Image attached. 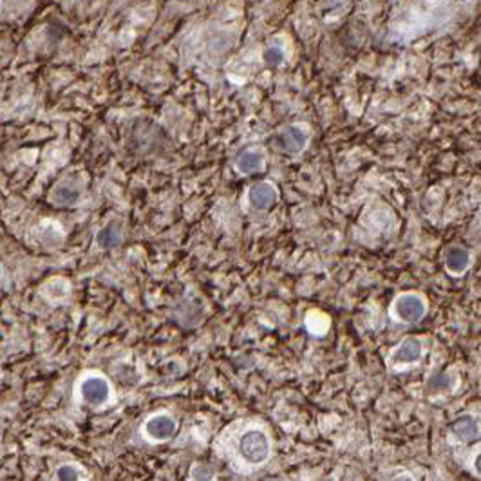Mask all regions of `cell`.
<instances>
[{"mask_svg":"<svg viewBox=\"0 0 481 481\" xmlns=\"http://www.w3.org/2000/svg\"><path fill=\"white\" fill-rule=\"evenodd\" d=\"M271 445L266 433L259 429H250L239 440V454L250 465H261L270 458Z\"/></svg>","mask_w":481,"mask_h":481,"instance_id":"cell-1","label":"cell"},{"mask_svg":"<svg viewBox=\"0 0 481 481\" xmlns=\"http://www.w3.org/2000/svg\"><path fill=\"white\" fill-rule=\"evenodd\" d=\"M178 431V422L171 415H154L149 420L145 422V434L152 440V442H166Z\"/></svg>","mask_w":481,"mask_h":481,"instance_id":"cell-2","label":"cell"},{"mask_svg":"<svg viewBox=\"0 0 481 481\" xmlns=\"http://www.w3.org/2000/svg\"><path fill=\"white\" fill-rule=\"evenodd\" d=\"M82 399L89 405H103L110 399V385L103 376H89L82 382Z\"/></svg>","mask_w":481,"mask_h":481,"instance_id":"cell-3","label":"cell"},{"mask_svg":"<svg viewBox=\"0 0 481 481\" xmlns=\"http://www.w3.org/2000/svg\"><path fill=\"white\" fill-rule=\"evenodd\" d=\"M394 311L399 315L400 320L403 322H416L425 315L427 306H425V301L416 294H403L396 299V304H394Z\"/></svg>","mask_w":481,"mask_h":481,"instance_id":"cell-4","label":"cell"},{"mask_svg":"<svg viewBox=\"0 0 481 481\" xmlns=\"http://www.w3.org/2000/svg\"><path fill=\"white\" fill-rule=\"evenodd\" d=\"M306 132L301 127H286L275 136V147L282 152L299 154L306 147Z\"/></svg>","mask_w":481,"mask_h":481,"instance_id":"cell-5","label":"cell"},{"mask_svg":"<svg viewBox=\"0 0 481 481\" xmlns=\"http://www.w3.org/2000/svg\"><path fill=\"white\" fill-rule=\"evenodd\" d=\"M422 357V340L416 337H409L402 340L396 350L391 354V364L400 366V364H415Z\"/></svg>","mask_w":481,"mask_h":481,"instance_id":"cell-6","label":"cell"},{"mask_svg":"<svg viewBox=\"0 0 481 481\" xmlns=\"http://www.w3.org/2000/svg\"><path fill=\"white\" fill-rule=\"evenodd\" d=\"M248 201L257 210H268L270 206L275 205L277 190L270 183H257L250 188Z\"/></svg>","mask_w":481,"mask_h":481,"instance_id":"cell-7","label":"cell"},{"mask_svg":"<svg viewBox=\"0 0 481 481\" xmlns=\"http://www.w3.org/2000/svg\"><path fill=\"white\" fill-rule=\"evenodd\" d=\"M451 434L459 442H473L480 434V425L471 415L458 416L451 424Z\"/></svg>","mask_w":481,"mask_h":481,"instance_id":"cell-8","label":"cell"},{"mask_svg":"<svg viewBox=\"0 0 481 481\" xmlns=\"http://www.w3.org/2000/svg\"><path fill=\"white\" fill-rule=\"evenodd\" d=\"M237 168H239L243 174H255V172L263 171L264 166V154L261 150H245L237 156L236 161Z\"/></svg>","mask_w":481,"mask_h":481,"instance_id":"cell-9","label":"cell"},{"mask_svg":"<svg viewBox=\"0 0 481 481\" xmlns=\"http://www.w3.org/2000/svg\"><path fill=\"white\" fill-rule=\"evenodd\" d=\"M471 264V255L464 248H451L445 259V266L451 273H461Z\"/></svg>","mask_w":481,"mask_h":481,"instance_id":"cell-10","label":"cell"},{"mask_svg":"<svg viewBox=\"0 0 481 481\" xmlns=\"http://www.w3.org/2000/svg\"><path fill=\"white\" fill-rule=\"evenodd\" d=\"M458 384L454 373H440L429 382V391L431 393H442V391H451Z\"/></svg>","mask_w":481,"mask_h":481,"instance_id":"cell-11","label":"cell"},{"mask_svg":"<svg viewBox=\"0 0 481 481\" xmlns=\"http://www.w3.org/2000/svg\"><path fill=\"white\" fill-rule=\"evenodd\" d=\"M78 197H80L78 190L69 188V187H60L58 190H55V194H53L55 203H60V205H71V203H76L78 201Z\"/></svg>","mask_w":481,"mask_h":481,"instance_id":"cell-12","label":"cell"},{"mask_svg":"<svg viewBox=\"0 0 481 481\" xmlns=\"http://www.w3.org/2000/svg\"><path fill=\"white\" fill-rule=\"evenodd\" d=\"M190 480L192 481H214L215 473L210 465H194L190 471Z\"/></svg>","mask_w":481,"mask_h":481,"instance_id":"cell-13","label":"cell"},{"mask_svg":"<svg viewBox=\"0 0 481 481\" xmlns=\"http://www.w3.org/2000/svg\"><path fill=\"white\" fill-rule=\"evenodd\" d=\"M120 239H122V237H120V232L113 227L106 228V230H101L100 236H98V243H100L101 246H106V248L116 246L120 243Z\"/></svg>","mask_w":481,"mask_h":481,"instance_id":"cell-14","label":"cell"},{"mask_svg":"<svg viewBox=\"0 0 481 481\" xmlns=\"http://www.w3.org/2000/svg\"><path fill=\"white\" fill-rule=\"evenodd\" d=\"M57 481H80V471L75 465H62L57 471Z\"/></svg>","mask_w":481,"mask_h":481,"instance_id":"cell-15","label":"cell"},{"mask_svg":"<svg viewBox=\"0 0 481 481\" xmlns=\"http://www.w3.org/2000/svg\"><path fill=\"white\" fill-rule=\"evenodd\" d=\"M264 62H266L268 66L271 67H277L280 66L282 62H285V53H282V49L279 48H268L266 51H264Z\"/></svg>","mask_w":481,"mask_h":481,"instance_id":"cell-16","label":"cell"},{"mask_svg":"<svg viewBox=\"0 0 481 481\" xmlns=\"http://www.w3.org/2000/svg\"><path fill=\"white\" fill-rule=\"evenodd\" d=\"M474 471H476L478 476H481V452L474 458Z\"/></svg>","mask_w":481,"mask_h":481,"instance_id":"cell-17","label":"cell"},{"mask_svg":"<svg viewBox=\"0 0 481 481\" xmlns=\"http://www.w3.org/2000/svg\"><path fill=\"white\" fill-rule=\"evenodd\" d=\"M393 481H415V480H412V478L409 476V474H400V476L394 478Z\"/></svg>","mask_w":481,"mask_h":481,"instance_id":"cell-18","label":"cell"},{"mask_svg":"<svg viewBox=\"0 0 481 481\" xmlns=\"http://www.w3.org/2000/svg\"><path fill=\"white\" fill-rule=\"evenodd\" d=\"M270 481H282V480H270Z\"/></svg>","mask_w":481,"mask_h":481,"instance_id":"cell-19","label":"cell"}]
</instances>
